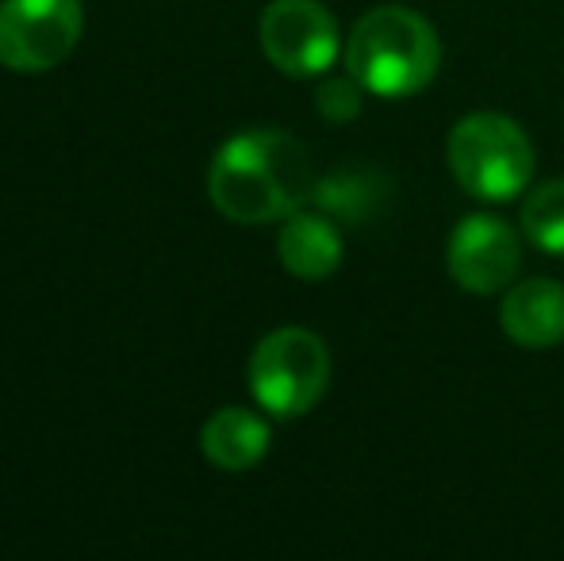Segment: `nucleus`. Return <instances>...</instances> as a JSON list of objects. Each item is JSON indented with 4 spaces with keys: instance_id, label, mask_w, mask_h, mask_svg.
Instances as JSON below:
<instances>
[{
    "instance_id": "9d476101",
    "label": "nucleus",
    "mask_w": 564,
    "mask_h": 561,
    "mask_svg": "<svg viewBox=\"0 0 564 561\" xmlns=\"http://www.w3.org/2000/svg\"><path fill=\"white\" fill-rule=\"evenodd\" d=\"M200 450L216 470L246 473L269 454V423L246 408H219L204 423Z\"/></svg>"
},
{
    "instance_id": "0eeeda50",
    "label": "nucleus",
    "mask_w": 564,
    "mask_h": 561,
    "mask_svg": "<svg viewBox=\"0 0 564 561\" xmlns=\"http://www.w3.org/2000/svg\"><path fill=\"white\" fill-rule=\"evenodd\" d=\"M449 278L465 292L496 296L514 284L522 270V239L496 216H468L449 235Z\"/></svg>"
},
{
    "instance_id": "ddd939ff",
    "label": "nucleus",
    "mask_w": 564,
    "mask_h": 561,
    "mask_svg": "<svg viewBox=\"0 0 564 561\" xmlns=\"http://www.w3.org/2000/svg\"><path fill=\"white\" fill-rule=\"evenodd\" d=\"M361 100H365V85L357 82L354 74H346V77H330V82L319 85L315 108H319L323 120L346 123V120H357V112H361Z\"/></svg>"
},
{
    "instance_id": "1a4fd4ad",
    "label": "nucleus",
    "mask_w": 564,
    "mask_h": 561,
    "mask_svg": "<svg viewBox=\"0 0 564 561\" xmlns=\"http://www.w3.org/2000/svg\"><path fill=\"white\" fill-rule=\"evenodd\" d=\"M281 266L300 281H323L341 266V235L319 212H292L276 239Z\"/></svg>"
},
{
    "instance_id": "6e6552de",
    "label": "nucleus",
    "mask_w": 564,
    "mask_h": 561,
    "mask_svg": "<svg viewBox=\"0 0 564 561\" xmlns=\"http://www.w3.org/2000/svg\"><path fill=\"white\" fill-rule=\"evenodd\" d=\"M499 327L514 346L550 350L564 338V284L553 278L514 281L503 292Z\"/></svg>"
},
{
    "instance_id": "20e7f679",
    "label": "nucleus",
    "mask_w": 564,
    "mask_h": 561,
    "mask_svg": "<svg viewBox=\"0 0 564 561\" xmlns=\"http://www.w3.org/2000/svg\"><path fill=\"white\" fill-rule=\"evenodd\" d=\"M330 385V354L315 331L281 327L258 343L250 358V392L269 416L296 420L323 400Z\"/></svg>"
},
{
    "instance_id": "423d86ee",
    "label": "nucleus",
    "mask_w": 564,
    "mask_h": 561,
    "mask_svg": "<svg viewBox=\"0 0 564 561\" xmlns=\"http://www.w3.org/2000/svg\"><path fill=\"white\" fill-rule=\"evenodd\" d=\"M261 51L289 77H323L338 62V23L319 0H273L258 23Z\"/></svg>"
},
{
    "instance_id": "f03ea898",
    "label": "nucleus",
    "mask_w": 564,
    "mask_h": 561,
    "mask_svg": "<svg viewBox=\"0 0 564 561\" xmlns=\"http://www.w3.org/2000/svg\"><path fill=\"white\" fill-rule=\"evenodd\" d=\"M438 31L403 4H380L357 20L346 39V69L365 93L384 100L415 97L438 77Z\"/></svg>"
},
{
    "instance_id": "7ed1b4c3",
    "label": "nucleus",
    "mask_w": 564,
    "mask_h": 561,
    "mask_svg": "<svg viewBox=\"0 0 564 561\" xmlns=\"http://www.w3.org/2000/svg\"><path fill=\"white\" fill-rule=\"evenodd\" d=\"M446 150L457 185L488 204L514 201L534 177V147L511 116H465L453 123Z\"/></svg>"
},
{
    "instance_id": "39448f33",
    "label": "nucleus",
    "mask_w": 564,
    "mask_h": 561,
    "mask_svg": "<svg viewBox=\"0 0 564 561\" xmlns=\"http://www.w3.org/2000/svg\"><path fill=\"white\" fill-rule=\"evenodd\" d=\"M82 28V0H0V66L46 74L74 54Z\"/></svg>"
},
{
    "instance_id": "f257e3e1",
    "label": "nucleus",
    "mask_w": 564,
    "mask_h": 561,
    "mask_svg": "<svg viewBox=\"0 0 564 561\" xmlns=\"http://www.w3.org/2000/svg\"><path fill=\"white\" fill-rule=\"evenodd\" d=\"M315 170L307 147L281 128L227 139L208 170V196L230 224H276L312 204Z\"/></svg>"
},
{
    "instance_id": "f8f14e48",
    "label": "nucleus",
    "mask_w": 564,
    "mask_h": 561,
    "mask_svg": "<svg viewBox=\"0 0 564 561\" xmlns=\"http://www.w3.org/2000/svg\"><path fill=\"white\" fill-rule=\"evenodd\" d=\"M522 235L542 255H564V181H545L522 204Z\"/></svg>"
},
{
    "instance_id": "9b49d317",
    "label": "nucleus",
    "mask_w": 564,
    "mask_h": 561,
    "mask_svg": "<svg viewBox=\"0 0 564 561\" xmlns=\"http://www.w3.org/2000/svg\"><path fill=\"white\" fill-rule=\"evenodd\" d=\"M380 201H384V177L372 170H338L330 177L315 181L312 204L327 216H338L346 224H365L380 212Z\"/></svg>"
}]
</instances>
